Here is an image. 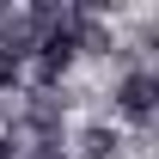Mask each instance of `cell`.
<instances>
[{
	"label": "cell",
	"mask_w": 159,
	"mask_h": 159,
	"mask_svg": "<svg viewBox=\"0 0 159 159\" xmlns=\"http://www.w3.org/2000/svg\"><path fill=\"white\" fill-rule=\"evenodd\" d=\"M31 159H61V153H55V147H37V153H31Z\"/></svg>",
	"instance_id": "obj_4"
},
{
	"label": "cell",
	"mask_w": 159,
	"mask_h": 159,
	"mask_svg": "<svg viewBox=\"0 0 159 159\" xmlns=\"http://www.w3.org/2000/svg\"><path fill=\"white\" fill-rule=\"evenodd\" d=\"M12 86H19V61L0 55V92H12Z\"/></svg>",
	"instance_id": "obj_3"
},
{
	"label": "cell",
	"mask_w": 159,
	"mask_h": 159,
	"mask_svg": "<svg viewBox=\"0 0 159 159\" xmlns=\"http://www.w3.org/2000/svg\"><path fill=\"white\" fill-rule=\"evenodd\" d=\"M0 159H12V141H6V135H0Z\"/></svg>",
	"instance_id": "obj_5"
},
{
	"label": "cell",
	"mask_w": 159,
	"mask_h": 159,
	"mask_svg": "<svg viewBox=\"0 0 159 159\" xmlns=\"http://www.w3.org/2000/svg\"><path fill=\"white\" fill-rule=\"evenodd\" d=\"M80 159H122V141L110 129H92V135L80 141Z\"/></svg>",
	"instance_id": "obj_2"
},
{
	"label": "cell",
	"mask_w": 159,
	"mask_h": 159,
	"mask_svg": "<svg viewBox=\"0 0 159 159\" xmlns=\"http://www.w3.org/2000/svg\"><path fill=\"white\" fill-rule=\"evenodd\" d=\"M116 104H122V116L147 122V116H153V104H159V74H129V80L116 86Z\"/></svg>",
	"instance_id": "obj_1"
},
{
	"label": "cell",
	"mask_w": 159,
	"mask_h": 159,
	"mask_svg": "<svg viewBox=\"0 0 159 159\" xmlns=\"http://www.w3.org/2000/svg\"><path fill=\"white\" fill-rule=\"evenodd\" d=\"M0 19H6V6H0Z\"/></svg>",
	"instance_id": "obj_6"
}]
</instances>
